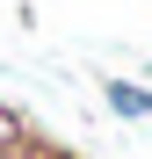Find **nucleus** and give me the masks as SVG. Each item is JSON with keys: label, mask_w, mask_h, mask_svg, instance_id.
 I'll use <instances>...</instances> for the list:
<instances>
[{"label": "nucleus", "mask_w": 152, "mask_h": 159, "mask_svg": "<svg viewBox=\"0 0 152 159\" xmlns=\"http://www.w3.org/2000/svg\"><path fill=\"white\" fill-rule=\"evenodd\" d=\"M101 101H109L123 123H145L152 116V87H145V80H101Z\"/></svg>", "instance_id": "obj_1"}, {"label": "nucleus", "mask_w": 152, "mask_h": 159, "mask_svg": "<svg viewBox=\"0 0 152 159\" xmlns=\"http://www.w3.org/2000/svg\"><path fill=\"white\" fill-rule=\"evenodd\" d=\"M51 159H58V152H51Z\"/></svg>", "instance_id": "obj_2"}]
</instances>
